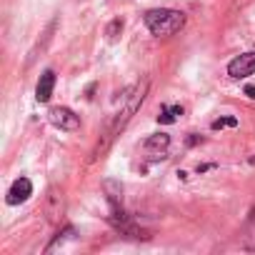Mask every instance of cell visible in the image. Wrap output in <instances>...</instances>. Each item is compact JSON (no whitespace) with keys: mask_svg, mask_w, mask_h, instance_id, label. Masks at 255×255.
Returning <instances> with one entry per match:
<instances>
[{"mask_svg":"<svg viewBox=\"0 0 255 255\" xmlns=\"http://www.w3.org/2000/svg\"><path fill=\"white\" fill-rule=\"evenodd\" d=\"M53 88H55V73L53 70H45L38 80V88H35V98L38 103H48L53 98Z\"/></svg>","mask_w":255,"mask_h":255,"instance_id":"obj_6","label":"cell"},{"mask_svg":"<svg viewBox=\"0 0 255 255\" xmlns=\"http://www.w3.org/2000/svg\"><path fill=\"white\" fill-rule=\"evenodd\" d=\"M145 93H148V80H143V83H138V85H133V88H125V90H123V110L115 113V120H113L110 130H108V143L128 125V120L133 118V113H135V110L140 108V103L145 100Z\"/></svg>","mask_w":255,"mask_h":255,"instance_id":"obj_1","label":"cell"},{"mask_svg":"<svg viewBox=\"0 0 255 255\" xmlns=\"http://www.w3.org/2000/svg\"><path fill=\"white\" fill-rule=\"evenodd\" d=\"M245 238H248V245L255 248V215H253L250 223H248V235H245Z\"/></svg>","mask_w":255,"mask_h":255,"instance_id":"obj_10","label":"cell"},{"mask_svg":"<svg viewBox=\"0 0 255 255\" xmlns=\"http://www.w3.org/2000/svg\"><path fill=\"white\" fill-rule=\"evenodd\" d=\"M253 73H255V50L243 53V55H238V58H233V60L228 63V75L235 78V80L248 78V75H253Z\"/></svg>","mask_w":255,"mask_h":255,"instance_id":"obj_3","label":"cell"},{"mask_svg":"<svg viewBox=\"0 0 255 255\" xmlns=\"http://www.w3.org/2000/svg\"><path fill=\"white\" fill-rule=\"evenodd\" d=\"M180 115H183V108H180V105H165V108L160 110V115H158V123L170 125V123H175Z\"/></svg>","mask_w":255,"mask_h":255,"instance_id":"obj_8","label":"cell"},{"mask_svg":"<svg viewBox=\"0 0 255 255\" xmlns=\"http://www.w3.org/2000/svg\"><path fill=\"white\" fill-rule=\"evenodd\" d=\"M118 30H123V20H113V23H110V25H108V38H110V40H113V38H115V33H118Z\"/></svg>","mask_w":255,"mask_h":255,"instance_id":"obj_11","label":"cell"},{"mask_svg":"<svg viewBox=\"0 0 255 255\" xmlns=\"http://www.w3.org/2000/svg\"><path fill=\"white\" fill-rule=\"evenodd\" d=\"M48 118H50V123L55 128H60V130H78V128H80V118L70 108H60V105L58 108H50Z\"/></svg>","mask_w":255,"mask_h":255,"instance_id":"obj_4","label":"cell"},{"mask_svg":"<svg viewBox=\"0 0 255 255\" xmlns=\"http://www.w3.org/2000/svg\"><path fill=\"white\" fill-rule=\"evenodd\" d=\"M170 145V135H165V133H155V135H150L148 140H145V150H150V153H158L160 158H165L163 153H165V148Z\"/></svg>","mask_w":255,"mask_h":255,"instance_id":"obj_7","label":"cell"},{"mask_svg":"<svg viewBox=\"0 0 255 255\" xmlns=\"http://www.w3.org/2000/svg\"><path fill=\"white\" fill-rule=\"evenodd\" d=\"M145 25L155 38H165L178 33L185 25V15L180 10H170V8H160V10H148L145 13Z\"/></svg>","mask_w":255,"mask_h":255,"instance_id":"obj_2","label":"cell"},{"mask_svg":"<svg viewBox=\"0 0 255 255\" xmlns=\"http://www.w3.org/2000/svg\"><path fill=\"white\" fill-rule=\"evenodd\" d=\"M30 195H33V183H30L28 178H18V180L10 185V190H8V203H10V205H20V203H25Z\"/></svg>","mask_w":255,"mask_h":255,"instance_id":"obj_5","label":"cell"},{"mask_svg":"<svg viewBox=\"0 0 255 255\" xmlns=\"http://www.w3.org/2000/svg\"><path fill=\"white\" fill-rule=\"evenodd\" d=\"M245 93H248L250 98H255V85H248V88H245Z\"/></svg>","mask_w":255,"mask_h":255,"instance_id":"obj_12","label":"cell"},{"mask_svg":"<svg viewBox=\"0 0 255 255\" xmlns=\"http://www.w3.org/2000/svg\"><path fill=\"white\" fill-rule=\"evenodd\" d=\"M238 125V120L235 118H218V120H213V130H223V128H235Z\"/></svg>","mask_w":255,"mask_h":255,"instance_id":"obj_9","label":"cell"}]
</instances>
